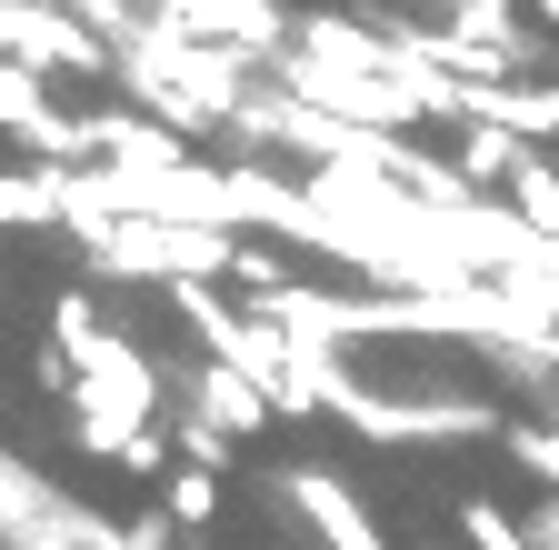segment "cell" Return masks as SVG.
Masks as SVG:
<instances>
[{"instance_id": "1", "label": "cell", "mask_w": 559, "mask_h": 550, "mask_svg": "<svg viewBox=\"0 0 559 550\" xmlns=\"http://www.w3.org/2000/svg\"><path fill=\"white\" fill-rule=\"evenodd\" d=\"M11 40H21V60H60V71H110V50L81 31V21H60V11H11Z\"/></svg>"}, {"instance_id": "2", "label": "cell", "mask_w": 559, "mask_h": 550, "mask_svg": "<svg viewBox=\"0 0 559 550\" xmlns=\"http://www.w3.org/2000/svg\"><path fill=\"white\" fill-rule=\"evenodd\" d=\"M290 491H300V511H320V530H330L340 550H380V530H370L360 511H349V501L330 491V480H290Z\"/></svg>"}, {"instance_id": "3", "label": "cell", "mask_w": 559, "mask_h": 550, "mask_svg": "<svg viewBox=\"0 0 559 550\" xmlns=\"http://www.w3.org/2000/svg\"><path fill=\"white\" fill-rule=\"evenodd\" d=\"M160 511H170L180 530H200V520H221V480H210L200 460H190V470H170V491H160Z\"/></svg>"}, {"instance_id": "4", "label": "cell", "mask_w": 559, "mask_h": 550, "mask_svg": "<svg viewBox=\"0 0 559 550\" xmlns=\"http://www.w3.org/2000/svg\"><path fill=\"white\" fill-rule=\"evenodd\" d=\"M510 190H520V211H530V221H539V231L559 241V171H549V161H530V171H520Z\"/></svg>"}, {"instance_id": "5", "label": "cell", "mask_w": 559, "mask_h": 550, "mask_svg": "<svg viewBox=\"0 0 559 550\" xmlns=\"http://www.w3.org/2000/svg\"><path fill=\"white\" fill-rule=\"evenodd\" d=\"M460 520H469V540H479V550H530V540H520V530H510L500 511H489V501H469Z\"/></svg>"}, {"instance_id": "6", "label": "cell", "mask_w": 559, "mask_h": 550, "mask_svg": "<svg viewBox=\"0 0 559 550\" xmlns=\"http://www.w3.org/2000/svg\"><path fill=\"white\" fill-rule=\"evenodd\" d=\"M539 21H559V0H539Z\"/></svg>"}]
</instances>
